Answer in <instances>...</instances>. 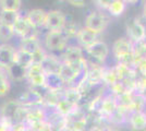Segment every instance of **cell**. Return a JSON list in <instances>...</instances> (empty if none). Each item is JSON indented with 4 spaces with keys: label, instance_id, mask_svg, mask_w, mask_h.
<instances>
[{
    "label": "cell",
    "instance_id": "obj_3",
    "mask_svg": "<svg viewBox=\"0 0 146 131\" xmlns=\"http://www.w3.org/2000/svg\"><path fill=\"white\" fill-rule=\"evenodd\" d=\"M125 31L127 37L133 44L146 41V20L142 21L139 17L129 20L125 25Z\"/></svg>",
    "mask_w": 146,
    "mask_h": 131
},
{
    "label": "cell",
    "instance_id": "obj_14",
    "mask_svg": "<svg viewBox=\"0 0 146 131\" xmlns=\"http://www.w3.org/2000/svg\"><path fill=\"white\" fill-rule=\"evenodd\" d=\"M99 39V35H97L96 33L87 30L86 27H80L79 32L76 34L75 37V43L79 46H81L83 49H85L86 47L91 46L93 43H95L96 41Z\"/></svg>",
    "mask_w": 146,
    "mask_h": 131
},
{
    "label": "cell",
    "instance_id": "obj_19",
    "mask_svg": "<svg viewBox=\"0 0 146 131\" xmlns=\"http://www.w3.org/2000/svg\"><path fill=\"white\" fill-rule=\"evenodd\" d=\"M26 70L27 69L23 68L19 66L17 63H12L8 69H6L8 76L11 82H23L26 81Z\"/></svg>",
    "mask_w": 146,
    "mask_h": 131
},
{
    "label": "cell",
    "instance_id": "obj_18",
    "mask_svg": "<svg viewBox=\"0 0 146 131\" xmlns=\"http://www.w3.org/2000/svg\"><path fill=\"white\" fill-rule=\"evenodd\" d=\"M55 109L58 114H60L61 116H63V117L67 118V117H70L71 115L75 114V112L79 110L80 105L73 104V103H71V102H69V100H64V98L62 97V98L57 103Z\"/></svg>",
    "mask_w": 146,
    "mask_h": 131
},
{
    "label": "cell",
    "instance_id": "obj_23",
    "mask_svg": "<svg viewBox=\"0 0 146 131\" xmlns=\"http://www.w3.org/2000/svg\"><path fill=\"white\" fill-rule=\"evenodd\" d=\"M62 97L64 100L71 102L73 104H76L81 106V103L83 100L82 94L76 86H66L62 91Z\"/></svg>",
    "mask_w": 146,
    "mask_h": 131
},
{
    "label": "cell",
    "instance_id": "obj_26",
    "mask_svg": "<svg viewBox=\"0 0 146 131\" xmlns=\"http://www.w3.org/2000/svg\"><path fill=\"white\" fill-rule=\"evenodd\" d=\"M127 9V2L123 0H111L107 13L110 17H120Z\"/></svg>",
    "mask_w": 146,
    "mask_h": 131
},
{
    "label": "cell",
    "instance_id": "obj_15",
    "mask_svg": "<svg viewBox=\"0 0 146 131\" xmlns=\"http://www.w3.org/2000/svg\"><path fill=\"white\" fill-rule=\"evenodd\" d=\"M128 125L131 131L146 130V115L145 112H133L129 115Z\"/></svg>",
    "mask_w": 146,
    "mask_h": 131
},
{
    "label": "cell",
    "instance_id": "obj_29",
    "mask_svg": "<svg viewBox=\"0 0 146 131\" xmlns=\"http://www.w3.org/2000/svg\"><path fill=\"white\" fill-rule=\"evenodd\" d=\"M79 30H80V26L76 24V22H74L72 19H69V18H68L67 23L64 25L62 32L66 34V36H67V37L70 39V42H71L72 39L75 41V37H76V34H78Z\"/></svg>",
    "mask_w": 146,
    "mask_h": 131
},
{
    "label": "cell",
    "instance_id": "obj_37",
    "mask_svg": "<svg viewBox=\"0 0 146 131\" xmlns=\"http://www.w3.org/2000/svg\"><path fill=\"white\" fill-rule=\"evenodd\" d=\"M106 129L105 128H103V127H100V126L98 125H93L92 127H90L86 131H105Z\"/></svg>",
    "mask_w": 146,
    "mask_h": 131
},
{
    "label": "cell",
    "instance_id": "obj_2",
    "mask_svg": "<svg viewBox=\"0 0 146 131\" xmlns=\"http://www.w3.org/2000/svg\"><path fill=\"white\" fill-rule=\"evenodd\" d=\"M109 21V17L106 12L99 11V10L92 11L86 15L84 20V27L96 33L97 35H100L108 27Z\"/></svg>",
    "mask_w": 146,
    "mask_h": 131
},
{
    "label": "cell",
    "instance_id": "obj_20",
    "mask_svg": "<svg viewBox=\"0 0 146 131\" xmlns=\"http://www.w3.org/2000/svg\"><path fill=\"white\" fill-rule=\"evenodd\" d=\"M117 109H118V105H117L116 96L111 93L105 94L103 98V104H102V110L99 115L108 117L113 112H116Z\"/></svg>",
    "mask_w": 146,
    "mask_h": 131
},
{
    "label": "cell",
    "instance_id": "obj_36",
    "mask_svg": "<svg viewBox=\"0 0 146 131\" xmlns=\"http://www.w3.org/2000/svg\"><path fill=\"white\" fill-rule=\"evenodd\" d=\"M136 92L144 98V100H145V103H146V84L137 85V91H136Z\"/></svg>",
    "mask_w": 146,
    "mask_h": 131
},
{
    "label": "cell",
    "instance_id": "obj_17",
    "mask_svg": "<svg viewBox=\"0 0 146 131\" xmlns=\"http://www.w3.org/2000/svg\"><path fill=\"white\" fill-rule=\"evenodd\" d=\"M61 65H62V60H61L60 56L48 53L46 59L42 63V67H43L45 73H58Z\"/></svg>",
    "mask_w": 146,
    "mask_h": 131
},
{
    "label": "cell",
    "instance_id": "obj_7",
    "mask_svg": "<svg viewBox=\"0 0 146 131\" xmlns=\"http://www.w3.org/2000/svg\"><path fill=\"white\" fill-rule=\"evenodd\" d=\"M13 31L15 36L20 38H24L31 35H35L38 34V30H36L33 25L30 23V21L26 18V14L23 13H19L18 18L15 20L14 24H13Z\"/></svg>",
    "mask_w": 146,
    "mask_h": 131
},
{
    "label": "cell",
    "instance_id": "obj_10",
    "mask_svg": "<svg viewBox=\"0 0 146 131\" xmlns=\"http://www.w3.org/2000/svg\"><path fill=\"white\" fill-rule=\"evenodd\" d=\"M62 63H79L85 59L84 49L76 43H70L68 47L60 54Z\"/></svg>",
    "mask_w": 146,
    "mask_h": 131
},
{
    "label": "cell",
    "instance_id": "obj_6",
    "mask_svg": "<svg viewBox=\"0 0 146 131\" xmlns=\"http://www.w3.org/2000/svg\"><path fill=\"white\" fill-rule=\"evenodd\" d=\"M112 55L117 59V63L124 59L125 57L133 55L134 54V45L133 43L129 39L127 36L124 37H119L112 44L111 47Z\"/></svg>",
    "mask_w": 146,
    "mask_h": 131
},
{
    "label": "cell",
    "instance_id": "obj_24",
    "mask_svg": "<svg viewBox=\"0 0 146 131\" xmlns=\"http://www.w3.org/2000/svg\"><path fill=\"white\" fill-rule=\"evenodd\" d=\"M13 63H17L23 68L29 69L33 65V55H31V54L20 49V48H17V51L14 54Z\"/></svg>",
    "mask_w": 146,
    "mask_h": 131
},
{
    "label": "cell",
    "instance_id": "obj_13",
    "mask_svg": "<svg viewBox=\"0 0 146 131\" xmlns=\"http://www.w3.org/2000/svg\"><path fill=\"white\" fill-rule=\"evenodd\" d=\"M26 18L36 30L45 29L46 20H47V11L40 8H35L26 13Z\"/></svg>",
    "mask_w": 146,
    "mask_h": 131
},
{
    "label": "cell",
    "instance_id": "obj_22",
    "mask_svg": "<svg viewBox=\"0 0 146 131\" xmlns=\"http://www.w3.org/2000/svg\"><path fill=\"white\" fill-rule=\"evenodd\" d=\"M129 115H130V112L118 108L116 112H113L110 116H108L110 127H119V126L128 124Z\"/></svg>",
    "mask_w": 146,
    "mask_h": 131
},
{
    "label": "cell",
    "instance_id": "obj_16",
    "mask_svg": "<svg viewBox=\"0 0 146 131\" xmlns=\"http://www.w3.org/2000/svg\"><path fill=\"white\" fill-rule=\"evenodd\" d=\"M67 86L58 73H46L45 88L50 92H61Z\"/></svg>",
    "mask_w": 146,
    "mask_h": 131
},
{
    "label": "cell",
    "instance_id": "obj_40",
    "mask_svg": "<svg viewBox=\"0 0 146 131\" xmlns=\"http://www.w3.org/2000/svg\"><path fill=\"white\" fill-rule=\"evenodd\" d=\"M145 115H146V110H145Z\"/></svg>",
    "mask_w": 146,
    "mask_h": 131
},
{
    "label": "cell",
    "instance_id": "obj_28",
    "mask_svg": "<svg viewBox=\"0 0 146 131\" xmlns=\"http://www.w3.org/2000/svg\"><path fill=\"white\" fill-rule=\"evenodd\" d=\"M22 7L21 0H0V11L20 12Z\"/></svg>",
    "mask_w": 146,
    "mask_h": 131
},
{
    "label": "cell",
    "instance_id": "obj_4",
    "mask_svg": "<svg viewBox=\"0 0 146 131\" xmlns=\"http://www.w3.org/2000/svg\"><path fill=\"white\" fill-rule=\"evenodd\" d=\"M84 53L87 59L105 65L107 58L109 57L110 48L106 42H104L103 39H98L95 43L92 44L91 46L86 47L84 49Z\"/></svg>",
    "mask_w": 146,
    "mask_h": 131
},
{
    "label": "cell",
    "instance_id": "obj_21",
    "mask_svg": "<svg viewBox=\"0 0 146 131\" xmlns=\"http://www.w3.org/2000/svg\"><path fill=\"white\" fill-rule=\"evenodd\" d=\"M21 107L18 100H10L3 103V105L0 108V116L2 117H8V118L12 119L14 121V117L18 112L19 108Z\"/></svg>",
    "mask_w": 146,
    "mask_h": 131
},
{
    "label": "cell",
    "instance_id": "obj_35",
    "mask_svg": "<svg viewBox=\"0 0 146 131\" xmlns=\"http://www.w3.org/2000/svg\"><path fill=\"white\" fill-rule=\"evenodd\" d=\"M69 5H71L72 7H75V8H84L86 6V2L83 1V0H69L68 1Z\"/></svg>",
    "mask_w": 146,
    "mask_h": 131
},
{
    "label": "cell",
    "instance_id": "obj_39",
    "mask_svg": "<svg viewBox=\"0 0 146 131\" xmlns=\"http://www.w3.org/2000/svg\"><path fill=\"white\" fill-rule=\"evenodd\" d=\"M105 131H122V130H120V129L117 128V127H108Z\"/></svg>",
    "mask_w": 146,
    "mask_h": 131
},
{
    "label": "cell",
    "instance_id": "obj_30",
    "mask_svg": "<svg viewBox=\"0 0 146 131\" xmlns=\"http://www.w3.org/2000/svg\"><path fill=\"white\" fill-rule=\"evenodd\" d=\"M14 36H15V34H14L12 26L0 23V42L1 44H8V42L11 41Z\"/></svg>",
    "mask_w": 146,
    "mask_h": 131
},
{
    "label": "cell",
    "instance_id": "obj_12",
    "mask_svg": "<svg viewBox=\"0 0 146 131\" xmlns=\"http://www.w3.org/2000/svg\"><path fill=\"white\" fill-rule=\"evenodd\" d=\"M17 48L11 44H0V68L8 69L13 63Z\"/></svg>",
    "mask_w": 146,
    "mask_h": 131
},
{
    "label": "cell",
    "instance_id": "obj_11",
    "mask_svg": "<svg viewBox=\"0 0 146 131\" xmlns=\"http://www.w3.org/2000/svg\"><path fill=\"white\" fill-rule=\"evenodd\" d=\"M42 47H43V42L39 39L38 34H35V35H31V36H27V37L20 38V43H19L18 48L24 50V51L29 53L31 55H33L38 49H40Z\"/></svg>",
    "mask_w": 146,
    "mask_h": 131
},
{
    "label": "cell",
    "instance_id": "obj_34",
    "mask_svg": "<svg viewBox=\"0 0 146 131\" xmlns=\"http://www.w3.org/2000/svg\"><path fill=\"white\" fill-rule=\"evenodd\" d=\"M95 3H96V7L98 8V10L99 11H103V12H106L108 11V8H109L110 3H111V0H97V1H95Z\"/></svg>",
    "mask_w": 146,
    "mask_h": 131
},
{
    "label": "cell",
    "instance_id": "obj_8",
    "mask_svg": "<svg viewBox=\"0 0 146 131\" xmlns=\"http://www.w3.org/2000/svg\"><path fill=\"white\" fill-rule=\"evenodd\" d=\"M45 78L46 73L42 65L33 63L26 70V82L30 84V87L32 88H40L45 86Z\"/></svg>",
    "mask_w": 146,
    "mask_h": 131
},
{
    "label": "cell",
    "instance_id": "obj_33",
    "mask_svg": "<svg viewBox=\"0 0 146 131\" xmlns=\"http://www.w3.org/2000/svg\"><path fill=\"white\" fill-rule=\"evenodd\" d=\"M14 121L8 117L0 116V131H13Z\"/></svg>",
    "mask_w": 146,
    "mask_h": 131
},
{
    "label": "cell",
    "instance_id": "obj_1",
    "mask_svg": "<svg viewBox=\"0 0 146 131\" xmlns=\"http://www.w3.org/2000/svg\"><path fill=\"white\" fill-rule=\"evenodd\" d=\"M71 43L62 31H47L44 35L43 46L50 54H61Z\"/></svg>",
    "mask_w": 146,
    "mask_h": 131
},
{
    "label": "cell",
    "instance_id": "obj_31",
    "mask_svg": "<svg viewBox=\"0 0 146 131\" xmlns=\"http://www.w3.org/2000/svg\"><path fill=\"white\" fill-rule=\"evenodd\" d=\"M20 12H9V11H0V23L13 26L15 20Z\"/></svg>",
    "mask_w": 146,
    "mask_h": 131
},
{
    "label": "cell",
    "instance_id": "obj_9",
    "mask_svg": "<svg viewBox=\"0 0 146 131\" xmlns=\"http://www.w3.org/2000/svg\"><path fill=\"white\" fill-rule=\"evenodd\" d=\"M68 17L61 10L54 9L47 11V20L45 30L47 31H62L67 23Z\"/></svg>",
    "mask_w": 146,
    "mask_h": 131
},
{
    "label": "cell",
    "instance_id": "obj_27",
    "mask_svg": "<svg viewBox=\"0 0 146 131\" xmlns=\"http://www.w3.org/2000/svg\"><path fill=\"white\" fill-rule=\"evenodd\" d=\"M11 90V81L5 69L0 68V97H5Z\"/></svg>",
    "mask_w": 146,
    "mask_h": 131
},
{
    "label": "cell",
    "instance_id": "obj_41",
    "mask_svg": "<svg viewBox=\"0 0 146 131\" xmlns=\"http://www.w3.org/2000/svg\"><path fill=\"white\" fill-rule=\"evenodd\" d=\"M145 131H146V130H145Z\"/></svg>",
    "mask_w": 146,
    "mask_h": 131
},
{
    "label": "cell",
    "instance_id": "obj_5",
    "mask_svg": "<svg viewBox=\"0 0 146 131\" xmlns=\"http://www.w3.org/2000/svg\"><path fill=\"white\" fill-rule=\"evenodd\" d=\"M46 92V91H45ZM45 92H40L39 88H32L30 87L27 91L20 94L18 98V102L21 106L34 108V107L44 106V94Z\"/></svg>",
    "mask_w": 146,
    "mask_h": 131
},
{
    "label": "cell",
    "instance_id": "obj_25",
    "mask_svg": "<svg viewBox=\"0 0 146 131\" xmlns=\"http://www.w3.org/2000/svg\"><path fill=\"white\" fill-rule=\"evenodd\" d=\"M119 80L118 74L116 72V69L115 67H106L104 69V73H103V82L104 84L107 87H110L111 85H113L115 83H117Z\"/></svg>",
    "mask_w": 146,
    "mask_h": 131
},
{
    "label": "cell",
    "instance_id": "obj_32",
    "mask_svg": "<svg viewBox=\"0 0 146 131\" xmlns=\"http://www.w3.org/2000/svg\"><path fill=\"white\" fill-rule=\"evenodd\" d=\"M47 55H48V51L45 49L43 46L40 49L37 50L35 54H33V63H35V65H42L44 63V60L46 59Z\"/></svg>",
    "mask_w": 146,
    "mask_h": 131
},
{
    "label": "cell",
    "instance_id": "obj_38",
    "mask_svg": "<svg viewBox=\"0 0 146 131\" xmlns=\"http://www.w3.org/2000/svg\"><path fill=\"white\" fill-rule=\"evenodd\" d=\"M142 17L146 20V1H144L143 3V10H142Z\"/></svg>",
    "mask_w": 146,
    "mask_h": 131
}]
</instances>
